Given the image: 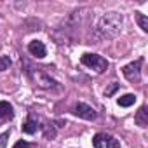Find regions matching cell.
Wrapping results in <instances>:
<instances>
[{
  "label": "cell",
  "instance_id": "1",
  "mask_svg": "<svg viewBox=\"0 0 148 148\" xmlns=\"http://www.w3.org/2000/svg\"><path fill=\"white\" fill-rule=\"evenodd\" d=\"M120 28H122V16H119L117 12H108L98 19L94 32L99 38H112L120 32Z\"/></svg>",
  "mask_w": 148,
  "mask_h": 148
},
{
  "label": "cell",
  "instance_id": "2",
  "mask_svg": "<svg viewBox=\"0 0 148 148\" xmlns=\"http://www.w3.org/2000/svg\"><path fill=\"white\" fill-rule=\"evenodd\" d=\"M80 63L86 64L87 68L96 70L98 73H103V71L108 68V61H106L103 56H99V54H91V52H86V54L80 58Z\"/></svg>",
  "mask_w": 148,
  "mask_h": 148
},
{
  "label": "cell",
  "instance_id": "3",
  "mask_svg": "<svg viewBox=\"0 0 148 148\" xmlns=\"http://www.w3.org/2000/svg\"><path fill=\"white\" fill-rule=\"evenodd\" d=\"M92 146L94 148H120V141L117 138H113L112 134L98 132L92 138Z\"/></svg>",
  "mask_w": 148,
  "mask_h": 148
},
{
  "label": "cell",
  "instance_id": "4",
  "mask_svg": "<svg viewBox=\"0 0 148 148\" xmlns=\"http://www.w3.org/2000/svg\"><path fill=\"white\" fill-rule=\"evenodd\" d=\"M141 64H143V58H139V59H136V61H132V63H129V64H125L122 68L124 77L129 82H134L136 84V82L141 80Z\"/></svg>",
  "mask_w": 148,
  "mask_h": 148
},
{
  "label": "cell",
  "instance_id": "5",
  "mask_svg": "<svg viewBox=\"0 0 148 148\" xmlns=\"http://www.w3.org/2000/svg\"><path fill=\"white\" fill-rule=\"evenodd\" d=\"M73 113H75L77 117H80V119H84V120H94L98 117L96 110L92 106L86 105V103H79L75 108H73Z\"/></svg>",
  "mask_w": 148,
  "mask_h": 148
},
{
  "label": "cell",
  "instance_id": "6",
  "mask_svg": "<svg viewBox=\"0 0 148 148\" xmlns=\"http://www.w3.org/2000/svg\"><path fill=\"white\" fill-rule=\"evenodd\" d=\"M28 51H30L32 56H35V58H38V59L45 58V54H47V49H45L44 42H40V40L30 42V44H28Z\"/></svg>",
  "mask_w": 148,
  "mask_h": 148
},
{
  "label": "cell",
  "instance_id": "7",
  "mask_svg": "<svg viewBox=\"0 0 148 148\" xmlns=\"http://www.w3.org/2000/svg\"><path fill=\"white\" fill-rule=\"evenodd\" d=\"M134 122H136L139 127H148V112H146V106H141V108L136 112Z\"/></svg>",
  "mask_w": 148,
  "mask_h": 148
},
{
  "label": "cell",
  "instance_id": "8",
  "mask_svg": "<svg viewBox=\"0 0 148 148\" xmlns=\"http://www.w3.org/2000/svg\"><path fill=\"white\" fill-rule=\"evenodd\" d=\"M14 117V110L12 105L7 101H0V120H5V119H12Z\"/></svg>",
  "mask_w": 148,
  "mask_h": 148
},
{
  "label": "cell",
  "instance_id": "9",
  "mask_svg": "<svg viewBox=\"0 0 148 148\" xmlns=\"http://www.w3.org/2000/svg\"><path fill=\"white\" fill-rule=\"evenodd\" d=\"M37 86H40V87H56V82L49 77V75H45V73H37Z\"/></svg>",
  "mask_w": 148,
  "mask_h": 148
},
{
  "label": "cell",
  "instance_id": "10",
  "mask_svg": "<svg viewBox=\"0 0 148 148\" xmlns=\"http://www.w3.org/2000/svg\"><path fill=\"white\" fill-rule=\"evenodd\" d=\"M38 127H40V125H38L35 120L28 119V120L23 124V127H21V129H23V132H25V134H35V132L38 131Z\"/></svg>",
  "mask_w": 148,
  "mask_h": 148
},
{
  "label": "cell",
  "instance_id": "11",
  "mask_svg": "<svg viewBox=\"0 0 148 148\" xmlns=\"http://www.w3.org/2000/svg\"><path fill=\"white\" fill-rule=\"evenodd\" d=\"M134 101H136V96H134V94H124V96H120V98L117 99L119 106H124V108L134 105Z\"/></svg>",
  "mask_w": 148,
  "mask_h": 148
},
{
  "label": "cell",
  "instance_id": "12",
  "mask_svg": "<svg viewBox=\"0 0 148 148\" xmlns=\"http://www.w3.org/2000/svg\"><path fill=\"white\" fill-rule=\"evenodd\" d=\"M134 18H136V21H138L139 28L146 33V32H148V18H146L145 14H141V12H134Z\"/></svg>",
  "mask_w": 148,
  "mask_h": 148
},
{
  "label": "cell",
  "instance_id": "13",
  "mask_svg": "<svg viewBox=\"0 0 148 148\" xmlns=\"http://www.w3.org/2000/svg\"><path fill=\"white\" fill-rule=\"evenodd\" d=\"M11 64H12V61L7 56H0V71H5Z\"/></svg>",
  "mask_w": 148,
  "mask_h": 148
},
{
  "label": "cell",
  "instance_id": "14",
  "mask_svg": "<svg viewBox=\"0 0 148 148\" xmlns=\"http://www.w3.org/2000/svg\"><path fill=\"white\" fill-rule=\"evenodd\" d=\"M119 87H120L119 84H112V86H110L108 89H105V96H112V94H113V92H115V91H117Z\"/></svg>",
  "mask_w": 148,
  "mask_h": 148
},
{
  "label": "cell",
  "instance_id": "15",
  "mask_svg": "<svg viewBox=\"0 0 148 148\" xmlns=\"http://www.w3.org/2000/svg\"><path fill=\"white\" fill-rule=\"evenodd\" d=\"M12 148H32V145H30V143H26V141H23V139H21V141H18V143H16V145H14V146H12Z\"/></svg>",
  "mask_w": 148,
  "mask_h": 148
},
{
  "label": "cell",
  "instance_id": "16",
  "mask_svg": "<svg viewBox=\"0 0 148 148\" xmlns=\"http://www.w3.org/2000/svg\"><path fill=\"white\" fill-rule=\"evenodd\" d=\"M7 138H9V132H4V134H2V143H0V146H2V148L5 146V139H7Z\"/></svg>",
  "mask_w": 148,
  "mask_h": 148
}]
</instances>
